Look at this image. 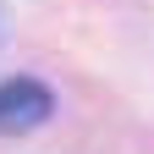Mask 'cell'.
<instances>
[{"instance_id":"obj_1","label":"cell","mask_w":154,"mask_h":154,"mask_svg":"<svg viewBox=\"0 0 154 154\" xmlns=\"http://www.w3.org/2000/svg\"><path fill=\"white\" fill-rule=\"evenodd\" d=\"M50 110H55V94L38 83V77H6V83H0V132H6V138L44 127Z\"/></svg>"}]
</instances>
